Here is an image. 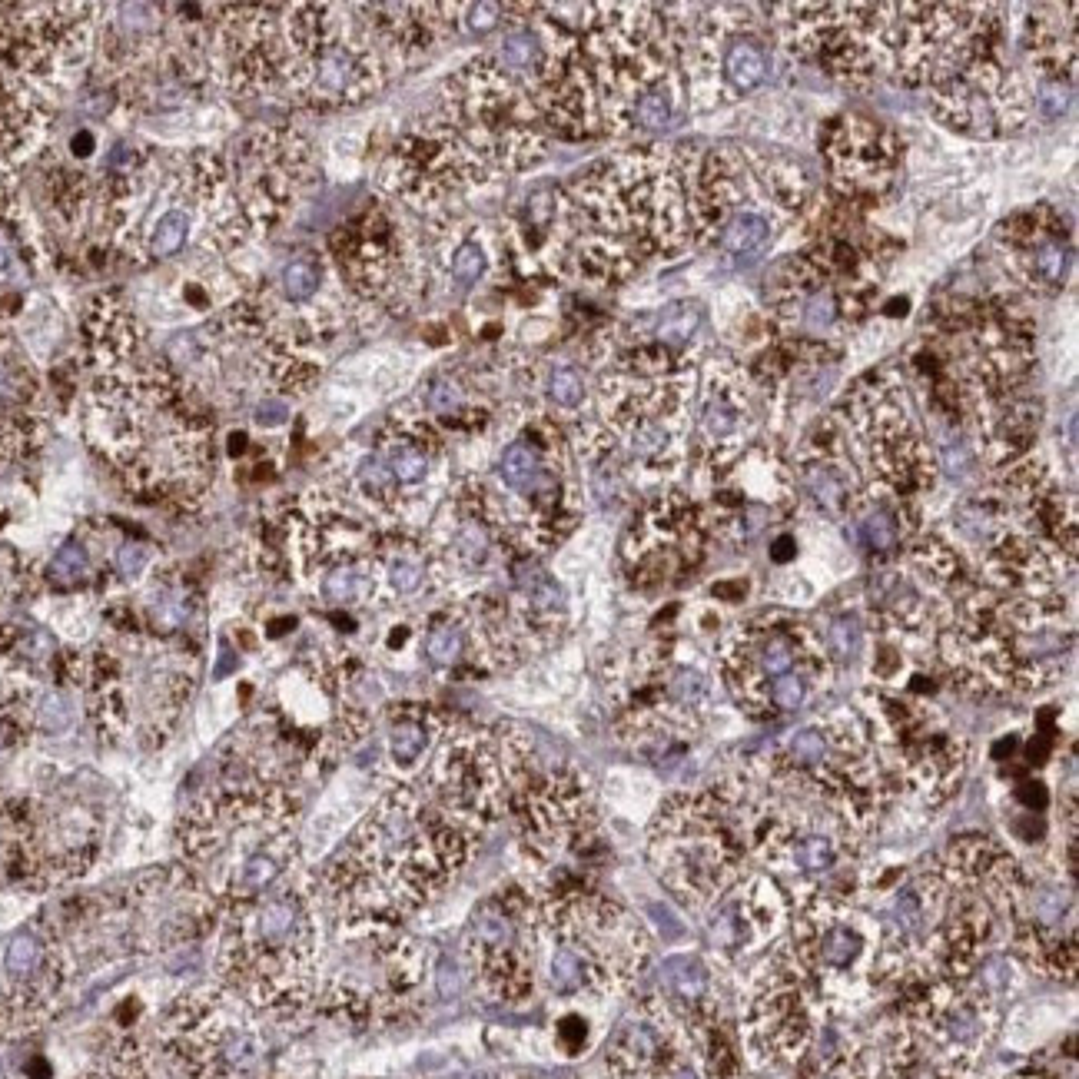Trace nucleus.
<instances>
[{"mask_svg": "<svg viewBox=\"0 0 1079 1079\" xmlns=\"http://www.w3.org/2000/svg\"><path fill=\"white\" fill-rule=\"evenodd\" d=\"M425 658L435 668H455L465 658V648H469V625L465 618H435L429 631H425Z\"/></svg>", "mask_w": 1079, "mask_h": 1079, "instance_id": "27", "label": "nucleus"}, {"mask_svg": "<svg viewBox=\"0 0 1079 1079\" xmlns=\"http://www.w3.org/2000/svg\"><path fill=\"white\" fill-rule=\"evenodd\" d=\"M306 143L289 130H256L236 153V183L249 226L269 230L306 183Z\"/></svg>", "mask_w": 1079, "mask_h": 1079, "instance_id": "14", "label": "nucleus"}, {"mask_svg": "<svg viewBox=\"0 0 1079 1079\" xmlns=\"http://www.w3.org/2000/svg\"><path fill=\"white\" fill-rule=\"evenodd\" d=\"M376 591V565L372 558L362 562H339L323 568V581H319V595L332 608H349L362 605Z\"/></svg>", "mask_w": 1079, "mask_h": 1079, "instance_id": "22", "label": "nucleus"}, {"mask_svg": "<svg viewBox=\"0 0 1079 1079\" xmlns=\"http://www.w3.org/2000/svg\"><path fill=\"white\" fill-rule=\"evenodd\" d=\"M824 651L834 664H850L864 648V628L854 615H834L824 628Z\"/></svg>", "mask_w": 1079, "mask_h": 1079, "instance_id": "32", "label": "nucleus"}, {"mask_svg": "<svg viewBox=\"0 0 1079 1079\" xmlns=\"http://www.w3.org/2000/svg\"><path fill=\"white\" fill-rule=\"evenodd\" d=\"M74 153H77V157H87V153H90V147H93V137H90V133H77V137H74Z\"/></svg>", "mask_w": 1079, "mask_h": 1079, "instance_id": "45", "label": "nucleus"}, {"mask_svg": "<svg viewBox=\"0 0 1079 1079\" xmlns=\"http://www.w3.org/2000/svg\"><path fill=\"white\" fill-rule=\"evenodd\" d=\"M1000 236L1010 240L1016 269H1020L1023 279L1033 289H1043V293L1063 289L1066 273H1070L1073 263V246L1050 210L1020 213L1016 220L1003 223Z\"/></svg>", "mask_w": 1079, "mask_h": 1079, "instance_id": "16", "label": "nucleus"}, {"mask_svg": "<svg viewBox=\"0 0 1079 1079\" xmlns=\"http://www.w3.org/2000/svg\"><path fill=\"white\" fill-rule=\"evenodd\" d=\"M37 724L47 734H64L74 724V701L64 691H47L37 704Z\"/></svg>", "mask_w": 1079, "mask_h": 1079, "instance_id": "38", "label": "nucleus"}, {"mask_svg": "<svg viewBox=\"0 0 1079 1079\" xmlns=\"http://www.w3.org/2000/svg\"><path fill=\"white\" fill-rule=\"evenodd\" d=\"M113 565H117V575H120L123 581H133V578H140L143 572H147L150 552H147L143 545H137V542H127V545L117 548V558H113Z\"/></svg>", "mask_w": 1079, "mask_h": 1079, "instance_id": "41", "label": "nucleus"}, {"mask_svg": "<svg viewBox=\"0 0 1079 1079\" xmlns=\"http://www.w3.org/2000/svg\"><path fill=\"white\" fill-rule=\"evenodd\" d=\"M44 957H47V950L37 933H30V930L14 933L4 947V970H7V977H14V980H30L40 967H44Z\"/></svg>", "mask_w": 1079, "mask_h": 1079, "instance_id": "33", "label": "nucleus"}, {"mask_svg": "<svg viewBox=\"0 0 1079 1079\" xmlns=\"http://www.w3.org/2000/svg\"><path fill=\"white\" fill-rule=\"evenodd\" d=\"M535 907L528 897H489L472 913L465 960L498 1000H518L532 987Z\"/></svg>", "mask_w": 1079, "mask_h": 1079, "instance_id": "13", "label": "nucleus"}, {"mask_svg": "<svg viewBox=\"0 0 1079 1079\" xmlns=\"http://www.w3.org/2000/svg\"><path fill=\"white\" fill-rule=\"evenodd\" d=\"M379 455L399 489H415L429 479V449L415 435H392L382 442Z\"/></svg>", "mask_w": 1079, "mask_h": 1079, "instance_id": "25", "label": "nucleus"}, {"mask_svg": "<svg viewBox=\"0 0 1079 1079\" xmlns=\"http://www.w3.org/2000/svg\"><path fill=\"white\" fill-rule=\"evenodd\" d=\"M933 113L947 127L977 133V137H1003L1023 127L1026 93L1020 77L1000 64L993 50H983L947 80L930 90Z\"/></svg>", "mask_w": 1079, "mask_h": 1079, "instance_id": "12", "label": "nucleus"}, {"mask_svg": "<svg viewBox=\"0 0 1079 1079\" xmlns=\"http://www.w3.org/2000/svg\"><path fill=\"white\" fill-rule=\"evenodd\" d=\"M316 947L309 904L296 894H259L233 910L223 957L249 990L279 996L303 983Z\"/></svg>", "mask_w": 1079, "mask_h": 1079, "instance_id": "5", "label": "nucleus"}, {"mask_svg": "<svg viewBox=\"0 0 1079 1079\" xmlns=\"http://www.w3.org/2000/svg\"><path fill=\"white\" fill-rule=\"evenodd\" d=\"M485 269H489V256H485V249L475 243V240H465L459 249L452 253V263H449V273L459 286H475L479 279L485 276Z\"/></svg>", "mask_w": 1079, "mask_h": 1079, "instance_id": "37", "label": "nucleus"}, {"mask_svg": "<svg viewBox=\"0 0 1079 1079\" xmlns=\"http://www.w3.org/2000/svg\"><path fill=\"white\" fill-rule=\"evenodd\" d=\"M372 565H376V581H382L396 598H409L415 591H422L425 578H429V555L409 535L379 538L376 552H372Z\"/></svg>", "mask_w": 1079, "mask_h": 1079, "instance_id": "21", "label": "nucleus"}, {"mask_svg": "<svg viewBox=\"0 0 1079 1079\" xmlns=\"http://www.w3.org/2000/svg\"><path fill=\"white\" fill-rule=\"evenodd\" d=\"M1073 100V83L1070 80H1056V77H1040L1036 83V107L1043 110L1046 120H1056L1070 110Z\"/></svg>", "mask_w": 1079, "mask_h": 1079, "instance_id": "39", "label": "nucleus"}, {"mask_svg": "<svg viewBox=\"0 0 1079 1079\" xmlns=\"http://www.w3.org/2000/svg\"><path fill=\"white\" fill-rule=\"evenodd\" d=\"M462 10V24L469 34H492V30L505 20V7L492 4V0H482V4H465Z\"/></svg>", "mask_w": 1079, "mask_h": 1079, "instance_id": "40", "label": "nucleus"}, {"mask_svg": "<svg viewBox=\"0 0 1079 1079\" xmlns=\"http://www.w3.org/2000/svg\"><path fill=\"white\" fill-rule=\"evenodd\" d=\"M897 140L894 133L877 127L867 117H844L830 127L827 137V157L837 176L857 183V180H877L897 163Z\"/></svg>", "mask_w": 1079, "mask_h": 1079, "instance_id": "19", "label": "nucleus"}, {"mask_svg": "<svg viewBox=\"0 0 1079 1079\" xmlns=\"http://www.w3.org/2000/svg\"><path fill=\"white\" fill-rule=\"evenodd\" d=\"M741 1030L751 1053L764 1063H794L811 1046L817 1030L811 993L787 950L757 970Z\"/></svg>", "mask_w": 1079, "mask_h": 1079, "instance_id": "10", "label": "nucleus"}, {"mask_svg": "<svg viewBox=\"0 0 1079 1079\" xmlns=\"http://www.w3.org/2000/svg\"><path fill=\"white\" fill-rule=\"evenodd\" d=\"M877 625L894 635H920L933 625V591L904 568H880L867 588Z\"/></svg>", "mask_w": 1079, "mask_h": 1079, "instance_id": "20", "label": "nucleus"}, {"mask_svg": "<svg viewBox=\"0 0 1079 1079\" xmlns=\"http://www.w3.org/2000/svg\"><path fill=\"white\" fill-rule=\"evenodd\" d=\"M771 801L751 777H724L708 791L664 801L648 837V864L664 890L691 910L718 904L744 880Z\"/></svg>", "mask_w": 1079, "mask_h": 1079, "instance_id": "3", "label": "nucleus"}, {"mask_svg": "<svg viewBox=\"0 0 1079 1079\" xmlns=\"http://www.w3.org/2000/svg\"><path fill=\"white\" fill-rule=\"evenodd\" d=\"M435 714L429 711H402L392 718L389 728V757L396 767H415L422 754L429 751L435 738Z\"/></svg>", "mask_w": 1079, "mask_h": 1079, "instance_id": "23", "label": "nucleus"}, {"mask_svg": "<svg viewBox=\"0 0 1079 1079\" xmlns=\"http://www.w3.org/2000/svg\"><path fill=\"white\" fill-rule=\"evenodd\" d=\"M674 117H678V87H674V80H668V83H658L655 90H648L645 97L635 103L631 127L664 130V127H671Z\"/></svg>", "mask_w": 1079, "mask_h": 1079, "instance_id": "31", "label": "nucleus"}, {"mask_svg": "<svg viewBox=\"0 0 1079 1079\" xmlns=\"http://www.w3.org/2000/svg\"><path fill=\"white\" fill-rule=\"evenodd\" d=\"M356 489L372 508H379V512H392V508L399 505V492H402L396 485V479H392V472L386 469V462H382L379 452H369V455H362V459H359V465H356Z\"/></svg>", "mask_w": 1079, "mask_h": 1079, "instance_id": "28", "label": "nucleus"}, {"mask_svg": "<svg viewBox=\"0 0 1079 1079\" xmlns=\"http://www.w3.org/2000/svg\"><path fill=\"white\" fill-rule=\"evenodd\" d=\"M701 323H704L701 303H691V299H688V303H671V306L658 316L655 332H651L648 342H655V346L668 349V352H674V356H678V349H684L694 336H698Z\"/></svg>", "mask_w": 1079, "mask_h": 1079, "instance_id": "26", "label": "nucleus"}, {"mask_svg": "<svg viewBox=\"0 0 1079 1079\" xmlns=\"http://www.w3.org/2000/svg\"><path fill=\"white\" fill-rule=\"evenodd\" d=\"M289 419V402L279 399V396H269V399H259L253 406V422L263 425V429H279Z\"/></svg>", "mask_w": 1079, "mask_h": 1079, "instance_id": "42", "label": "nucleus"}, {"mask_svg": "<svg viewBox=\"0 0 1079 1079\" xmlns=\"http://www.w3.org/2000/svg\"><path fill=\"white\" fill-rule=\"evenodd\" d=\"M87 572H90V555L77 542H67L47 565V575L57 585H77V581L87 578Z\"/></svg>", "mask_w": 1079, "mask_h": 1079, "instance_id": "36", "label": "nucleus"}, {"mask_svg": "<svg viewBox=\"0 0 1079 1079\" xmlns=\"http://www.w3.org/2000/svg\"><path fill=\"white\" fill-rule=\"evenodd\" d=\"M751 429V392L738 369L714 372L708 396L701 402L698 435L708 459L744 449V432Z\"/></svg>", "mask_w": 1079, "mask_h": 1079, "instance_id": "18", "label": "nucleus"}, {"mask_svg": "<svg viewBox=\"0 0 1079 1079\" xmlns=\"http://www.w3.org/2000/svg\"><path fill=\"white\" fill-rule=\"evenodd\" d=\"M711 532L694 498L664 492L641 508L625 538V565L635 585H674L708 552Z\"/></svg>", "mask_w": 1079, "mask_h": 1079, "instance_id": "9", "label": "nucleus"}, {"mask_svg": "<svg viewBox=\"0 0 1079 1079\" xmlns=\"http://www.w3.org/2000/svg\"><path fill=\"white\" fill-rule=\"evenodd\" d=\"M4 741H7V738H4V731H0V751H4Z\"/></svg>", "mask_w": 1079, "mask_h": 1079, "instance_id": "47", "label": "nucleus"}, {"mask_svg": "<svg viewBox=\"0 0 1079 1079\" xmlns=\"http://www.w3.org/2000/svg\"><path fill=\"white\" fill-rule=\"evenodd\" d=\"M714 240L728 256H757L774 240V223L761 210H741L721 226Z\"/></svg>", "mask_w": 1079, "mask_h": 1079, "instance_id": "24", "label": "nucleus"}, {"mask_svg": "<svg viewBox=\"0 0 1079 1079\" xmlns=\"http://www.w3.org/2000/svg\"><path fill=\"white\" fill-rule=\"evenodd\" d=\"M807 449L801 452V485L814 498V505L830 518H844L854 512L860 489L850 455L840 442L834 422H824L807 435Z\"/></svg>", "mask_w": 1079, "mask_h": 1079, "instance_id": "17", "label": "nucleus"}, {"mask_svg": "<svg viewBox=\"0 0 1079 1079\" xmlns=\"http://www.w3.org/2000/svg\"><path fill=\"white\" fill-rule=\"evenodd\" d=\"M462 983H465V973H462L459 963L442 960V963H439V993H442V996H455V993L462 990Z\"/></svg>", "mask_w": 1079, "mask_h": 1079, "instance_id": "43", "label": "nucleus"}, {"mask_svg": "<svg viewBox=\"0 0 1079 1079\" xmlns=\"http://www.w3.org/2000/svg\"><path fill=\"white\" fill-rule=\"evenodd\" d=\"M787 674L830 681V658L821 635L781 611L744 621L721 645V681L744 711L764 718L767 691Z\"/></svg>", "mask_w": 1079, "mask_h": 1079, "instance_id": "6", "label": "nucleus"}, {"mask_svg": "<svg viewBox=\"0 0 1079 1079\" xmlns=\"http://www.w3.org/2000/svg\"><path fill=\"white\" fill-rule=\"evenodd\" d=\"M323 289V263L309 253L293 256L279 273V293L289 306H306L313 303Z\"/></svg>", "mask_w": 1079, "mask_h": 1079, "instance_id": "29", "label": "nucleus"}, {"mask_svg": "<svg viewBox=\"0 0 1079 1079\" xmlns=\"http://www.w3.org/2000/svg\"><path fill=\"white\" fill-rule=\"evenodd\" d=\"M0 1079H4V1066H0Z\"/></svg>", "mask_w": 1079, "mask_h": 1079, "instance_id": "48", "label": "nucleus"}, {"mask_svg": "<svg viewBox=\"0 0 1079 1079\" xmlns=\"http://www.w3.org/2000/svg\"><path fill=\"white\" fill-rule=\"evenodd\" d=\"M7 266H10V246H7L4 236H0V273H4Z\"/></svg>", "mask_w": 1079, "mask_h": 1079, "instance_id": "46", "label": "nucleus"}, {"mask_svg": "<svg viewBox=\"0 0 1079 1079\" xmlns=\"http://www.w3.org/2000/svg\"><path fill=\"white\" fill-rule=\"evenodd\" d=\"M193 216L196 213L190 206H170V210L157 220V226H153V233L147 240V253L153 259H170L180 253L193 236Z\"/></svg>", "mask_w": 1079, "mask_h": 1079, "instance_id": "30", "label": "nucleus"}, {"mask_svg": "<svg viewBox=\"0 0 1079 1079\" xmlns=\"http://www.w3.org/2000/svg\"><path fill=\"white\" fill-rule=\"evenodd\" d=\"M425 412L439 415V419H452V415H465L469 409V392L459 379L452 376H435L429 386H425Z\"/></svg>", "mask_w": 1079, "mask_h": 1079, "instance_id": "34", "label": "nucleus"}, {"mask_svg": "<svg viewBox=\"0 0 1079 1079\" xmlns=\"http://www.w3.org/2000/svg\"><path fill=\"white\" fill-rule=\"evenodd\" d=\"M588 396L585 376L575 366H555L548 372V399L555 402L558 409H578Z\"/></svg>", "mask_w": 1079, "mask_h": 1079, "instance_id": "35", "label": "nucleus"}, {"mask_svg": "<svg viewBox=\"0 0 1079 1079\" xmlns=\"http://www.w3.org/2000/svg\"><path fill=\"white\" fill-rule=\"evenodd\" d=\"M482 180L485 163L445 120L409 130L382 166V186L419 210L452 200Z\"/></svg>", "mask_w": 1079, "mask_h": 1079, "instance_id": "8", "label": "nucleus"}, {"mask_svg": "<svg viewBox=\"0 0 1079 1079\" xmlns=\"http://www.w3.org/2000/svg\"><path fill=\"white\" fill-rule=\"evenodd\" d=\"M684 54L691 60L688 90L701 93V97L721 70L714 103L754 93L771 74V47H767V37L754 27L751 7L714 10L711 17H704L698 37L684 44Z\"/></svg>", "mask_w": 1079, "mask_h": 1079, "instance_id": "11", "label": "nucleus"}, {"mask_svg": "<svg viewBox=\"0 0 1079 1079\" xmlns=\"http://www.w3.org/2000/svg\"><path fill=\"white\" fill-rule=\"evenodd\" d=\"M797 555V542H794V535H777L774 538V542H771V558H774V562H787V558H794Z\"/></svg>", "mask_w": 1079, "mask_h": 1079, "instance_id": "44", "label": "nucleus"}, {"mask_svg": "<svg viewBox=\"0 0 1079 1079\" xmlns=\"http://www.w3.org/2000/svg\"><path fill=\"white\" fill-rule=\"evenodd\" d=\"M694 166L684 153L641 147L581 173L568 200V216L578 226L581 273L611 283L651 256L678 253L698 240L691 210Z\"/></svg>", "mask_w": 1079, "mask_h": 1079, "instance_id": "2", "label": "nucleus"}, {"mask_svg": "<svg viewBox=\"0 0 1079 1079\" xmlns=\"http://www.w3.org/2000/svg\"><path fill=\"white\" fill-rule=\"evenodd\" d=\"M332 253L346 283L362 296H386L406 273V243L396 220L372 206L332 236Z\"/></svg>", "mask_w": 1079, "mask_h": 1079, "instance_id": "15", "label": "nucleus"}, {"mask_svg": "<svg viewBox=\"0 0 1079 1079\" xmlns=\"http://www.w3.org/2000/svg\"><path fill=\"white\" fill-rule=\"evenodd\" d=\"M475 837L419 787H396L359 824L323 884L356 927H396L469 864Z\"/></svg>", "mask_w": 1079, "mask_h": 1079, "instance_id": "1", "label": "nucleus"}, {"mask_svg": "<svg viewBox=\"0 0 1079 1079\" xmlns=\"http://www.w3.org/2000/svg\"><path fill=\"white\" fill-rule=\"evenodd\" d=\"M691 389L688 379L674 376H625L615 372L601 389V412L605 429L615 445H625L628 455L645 469L674 472L684 455V409Z\"/></svg>", "mask_w": 1079, "mask_h": 1079, "instance_id": "7", "label": "nucleus"}, {"mask_svg": "<svg viewBox=\"0 0 1079 1079\" xmlns=\"http://www.w3.org/2000/svg\"><path fill=\"white\" fill-rule=\"evenodd\" d=\"M767 767L771 787L811 797L854 837L874 827L894 794L874 734L857 718H830L787 734Z\"/></svg>", "mask_w": 1079, "mask_h": 1079, "instance_id": "4", "label": "nucleus"}]
</instances>
